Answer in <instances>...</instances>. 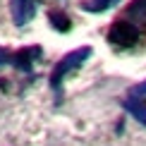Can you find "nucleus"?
<instances>
[{
	"mask_svg": "<svg viewBox=\"0 0 146 146\" xmlns=\"http://www.w3.org/2000/svg\"><path fill=\"white\" fill-rule=\"evenodd\" d=\"M91 46H82V48H74V50L65 53L62 58L55 62V67L50 70V77H48V84H50L53 91H60L65 84V79L70 74H74L77 70H82V65L91 58Z\"/></svg>",
	"mask_w": 146,
	"mask_h": 146,
	"instance_id": "f257e3e1",
	"label": "nucleus"
},
{
	"mask_svg": "<svg viewBox=\"0 0 146 146\" xmlns=\"http://www.w3.org/2000/svg\"><path fill=\"white\" fill-rule=\"evenodd\" d=\"M108 41H110L113 46L129 48V46H134L139 41V27L125 22V19H117V22H113L110 31H108Z\"/></svg>",
	"mask_w": 146,
	"mask_h": 146,
	"instance_id": "f03ea898",
	"label": "nucleus"
},
{
	"mask_svg": "<svg viewBox=\"0 0 146 146\" xmlns=\"http://www.w3.org/2000/svg\"><path fill=\"white\" fill-rule=\"evenodd\" d=\"M38 0H10V15L17 27H24L34 19Z\"/></svg>",
	"mask_w": 146,
	"mask_h": 146,
	"instance_id": "7ed1b4c3",
	"label": "nucleus"
},
{
	"mask_svg": "<svg viewBox=\"0 0 146 146\" xmlns=\"http://www.w3.org/2000/svg\"><path fill=\"white\" fill-rule=\"evenodd\" d=\"M41 58H43V48L41 46H29V48H22V50L12 53V62L10 65H15V67L22 70V72H31L34 62H38Z\"/></svg>",
	"mask_w": 146,
	"mask_h": 146,
	"instance_id": "20e7f679",
	"label": "nucleus"
},
{
	"mask_svg": "<svg viewBox=\"0 0 146 146\" xmlns=\"http://www.w3.org/2000/svg\"><path fill=\"white\" fill-rule=\"evenodd\" d=\"M122 108L127 113L132 115V117L137 120L141 127H146V101L144 98H134V96H127L122 101Z\"/></svg>",
	"mask_w": 146,
	"mask_h": 146,
	"instance_id": "39448f33",
	"label": "nucleus"
},
{
	"mask_svg": "<svg viewBox=\"0 0 146 146\" xmlns=\"http://www.w3.org/2000/svg\"><path fill=\"white\" fill-rule=\"evenodd\" d=\"M122 0H82V10L91 12V15H101V12L113 10L115 5H120Z\"/></svg>",
	"mask_w": 146,
	"mask_h": 146,
	"instance_id": "423d86ee",
	"label": "nucleus"
},
{
	"mask_svg": "<svg viewBox=\"0 0 146 146\" xmlns=\"http://www.w3.org/2000/svg\"><path fill=\"white\" fill-rule=\"evenodd\" d=\"M48 22H50V27L55 29V31H62V34H67L72 29L70 17L65 15V12H60V10H50L48 12Z\"/></svg>",
	"mask_w": 146,
	"mask_h": 146,
	"instance_id": "0eeeda50",
	"label": "nucleus"
},
{
	"mask_svg": "<svg viewBox=\"0 0 146 146\" xmlns=\"http://www.w3.org/2000/svg\"><path fill=\"white\" fill-rule=\"evenodd\" d=\"M125 15H127V19H134L137 24L146 22V0H132V3L127 5Z\"/></svg>",
	"mask_w": 146,
	"mask_h": 146,
	"instance_id": "6e6552de",
	"label": "nucleus"
},
{
	"mask_svg": "<svg viewBox=\"0 0 146 146\" xmlns=\"http://www.w3.org/2000/svg\"><path fill=\"white\" fill-rule=\"evenodd\" d=\"M129 96H134V98H146V79L129 89Z\"/></svg>",
	"mask_w": 146,
	"mask_h": 146,
	"instance_id": "1a4fd4ad",
	"label": "nucleus"
},
{
	"mask_svg": "<svg viewBox=\"0 0 146 146\" xmlns=\"http://www.w3.org/2000/svg\"><path fill=\"white\" fill-rule=\"evenodd\" d=\"M3 62H12V55H10L7 50H5L3 46H0V65H3Z\"/></svg>",
	"mask_w": 146,
	"mask_h": 146,
	"instance_id": "9d476101",
	"label": "nucleus"
}]
</instances>
